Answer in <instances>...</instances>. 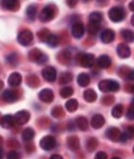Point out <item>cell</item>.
Listing matches in <instances>:
<instances>
[{
  "mask_svg": "<svg viewBox=\"0 0 134 159\" xmlns=\"http://www.w3.org/2000/svg\"><path fill=\"white\" fill-rule=\"evenodd\" d=\"M120 88V85L117 82L112 80H104L99 83V89L102 92H116Z\"/></svg>",
  "mask_w": 134,
  "mask_h": 159,
  "instance_id": "cell-1",
  "label": "cell"
},
{
  "mask_svg": "<svg viewBox=\"0 0 134 159\" xmlns=\"http://www.w3.org/2000/svg\"><path fill=\"white\" fill-rule=\"evenodd\" d=\"M56 13H57V12H56L55 6H53V5H47V6H45V7L42 9V11H41L40 14H39L38 18H39V20L41 22H43V23H46V22L51 21L55 17Z\"/></svg>",
  "mask_w": 134,
  "mask_h": 159,
  "instance_id": "cell-2",
  "label": "cell"
},
{
  "mask_svg": "<svg viewBox=\"0 0 134 159\" xmlns=\"http://www.w3.org/2000/svg\"><path fill=\"white\" fill-rule=\"evenodd\" d=\"M29 60L33 62H37L38 64H42L47 61V56L43 54L39 49L35 48L30 51L29 53Z\"/></svg>",
  "mask_w": 134,
  "mask_h": 159,
  "instance_id": "cell-3",
  "label": "cell"
},
{
  "mask_svg": "<svg viewBox=\"0 0 134 159\" xmlns=\"http://www.w3.org/2000/svg\"><path fill=\"white\" fill-rule=\"evenodd\" d=\"M108 16L110 18L111 21L113 22H120L123 19L125 18L126 14H125V11L122 7H113L109 10L108 12Z\"/></svg>",
  "mask_w": 134,
  "mask_h": 159,
  "instance_id": "cell-4",
  "label": "cell"
},
{
  "mask_svg": "<svg viewBox=\"0 0 134 159\" xmlns=\"http://www.w3.org/2000/svg\"><path fill=\"white\" fill-rule=\"evenodd\" d=\"M33 39H34L33 33L28 29L21 31L17 36V40L19 44L23 45V46H28V45H30L33 41Z\"/></svg>",
  "mask_w": 134,
  "mask_h": 159,
  "instance_id": "cell-5",
  "label": "cell"
},
{
  "mask_svg": "<svg viewBox=\"0 0 134 159\" xmlns=\"http://www.w3.org/2000/svg\"><path fill=\"white\" fill-rule=\"evenodd\" d=\"M39 146L44 151H51L55 149V147L57 146V141H56L55 137H53L52 135H47L40 140Z\"/></svg>",
  "mask_w": 134,
  "mask_h": 159,
  "instance_id": "cell-6",
  "label": "cell"
},
{
  "mask_svg": "<svg viewBox=\"0 0 134 159\" xmlns=\"http://www.w3.org/2000/svg\"><path fill=\"white\" fill-rule=\"evenodd\" d=\"M19 92L14 89H7L2 94V99L7 103H15L19 99Z\"/></svg>",
  "mask_w": 134,
  "mask_h": 159,
  "instance_id": "cell-7",
  "label": "cell"
},
{
  "mask_svg": "<svg viewBox=\"0 0 134 159\" xmlns=\"http://www.w3.org/2000/svg\"><path fill=\"white\" fill-rule=\"evenodd\" d=\"M41 73H42L43 78L45 79L47 82H49V83L55 82L56 78H57V71H56V69H55L54 67H52V66L45 67L42 70Z\"/></svg>",
  "mask_w": 134,
  "mask_h": 159,
  "instance_id": "cell-8",
  "label": "cell"
},
{
  "mask_svg": "<svg viewBox=\"0 0 134 159\" xmlns=\"http://www.w3.org/2000/svg\"><path fill=\"white\" fill-rule=\"evenodd\" d=\"M38 98L44 103H52L54 100V92L49 88H44L38 93Z\"/></svg>",
  "mask_w": 134,
  "mask_h": 159,
  "instance_id": "cell-9",
  "label": "cell"
},
{
  "mask_svg": "<svg viewBox=\"0 0 134 159\" xmlns=\"http://www.w3.org/2000/svg\"><path fill=\"white\" fill-rule=\"evenodd\" d=\"M16 123L18 125H25L30 120V113L27 110H20L16 112V114L14 116Z\"/></svg>",
  "mask_w": 134,
  "mask_h": 159,
  "instance_id": "cell-10",
  "label": "cell"
},
{
  "mask_svg": "<svg viewBox=\"0 0 134 159\" xmlns=\"http://www.w3.org/2000/svg\"><path fill=\"white\" fill-rule=\"evenodd\" d=\"M0 4L4 9L13 11V12H16L19 9L18 0H0Z\"/></svg>",
  "mask_w": 134,
  "mask_h": 159,
  "instance_id": "cell-11",
  "label": "cell"
},
{
  "mask_svg": "<svg viewBox=\"0 0 134 159\" xmlns=\"http://www.w3.org/2000/svg\"><path fill=\"white\" fill-rule=\"evenodd\" d=\"M15 124H16V120L13 115H10V114L4 115L0 119V125H1V127L7 129L14 128Z\"/></svg>",
  "mask_w": 134,
  "mask_h": 159,
  "instance_id": "cell-12",
  "label": "cell"
},
{
  "mask_svg": "<svg viewBox=\"0 0 134 159\" xmlns=\"http://www.w3.org/2000/svg\"><path fill=\"white\" fill-rule=\"evenodd\" d=\"M84 34V25L82 22H76L72 26V35L75 39L83 38Z\"/></svg>",
  "mask_w": 134,
  "mask_h": 159,
  "instance_id": "cell-13",
  "label": "cell"
},
{
  "mask_svg": "<svg viewBox=\"0 0 134 159\" xmlns=\"http://www.w3.org/2000/svg\"><path fill=\"white\" fill-rule=\"evenodd\" d=\"M94 62H95V57L92 54H84L81 57L80 63L83 67L85 68L92 67Z\"/></svg>",
  "mask_w": 134,
  "mask_h": 159,
  "instance_id": "cell-14",
  "label": "cell"
},
{
  "mask_svg": "<svg viewBox=\"0 0 134 159\" xmlns=\"http://www.w3.org/2000/svg\"><path fill=\"white\" fill-rule=\"evenodd\" d=\"M115 39V33L111 29H105L100 34V40L104 43H110Z\"/></svg>",
  "mask_w": 134,
  "mask_h": 159,
  "instance_id": "cell-15",
  "label": "cell"
},
{
  "mask_svg": "<svg viewBox=\"0 0 134 159\" xmlns=\"http://www.w3.org/2000/svg\"><path fill=\"white\" fill-rule=\"evenodd\" d=\"M117 54L121 59H127L131 54V51L127 44L120 43L117 47Z\"/></svg>",
  "mask_w": 134,
  "mask_h": 159,
  "instance_id": "cell-16",
  "label": "cell"
},
{
  "mask_svg": "<svg viewBox=\"0 0 134 159\" xmlns=\"http://www.w3.org/2000/svg\"><path fill=\"white\" fill-rule=\"evenodd\" d=\"M105 135H106V137L112 142H117V141L120 140L121 132H120L119 129H117L115 127H111V128L107 129V130L105 132Z\"/></svg>",
  "mask_w": 134,
  "mask_h": 159,
  "instance_id": "cell-17",
  "label": "cell"
},
{
  "mask_svg": "<svg viewBox=\"0 0 134 159\" xmlns=\"http://www.w3.org/2000/svg\"><path fill=\"white\" fill-rule=\"evenodd\" d=\"M22 82V77L19 73L17 72H15V73H12L10 76H9V79H8V84L13 86V87H16L18 85H20Z\"/></svg>",
  "mask_w": 134,
  "mask_h": 159,
  "instance_id": "cell-18",
  "label": "cell"
},
{
  "mask_svg": "<svg viewBox=\"0 0 134 159\" xmlns=\"http://www.w3.org/2000/svg\"><path fill=\"white\" fill-rule=\"evenodd\" d=\"M67 145H68V148L72 152H76L78 150H80V140L75 135L69 136V137L67 138Z\"/></svg>",
  "mask_w": 134,
  "mask_h": 159,
  "instance_id": "cell-19",
  "label": "cell"
},
{
  "mask_svg": "<svg viewBox=\"0 0 134 159\" xmlns=\"http://www.w3.org/2000/svg\"><path fill=\"white\" fill-rule=\"evenodd\" d=\"M105 120L104 116L100 114H95L91 119V126L96 129H99L102 128L105 125Z\"/></svg>",
  "mask_w": 134,
  "mask_h": 159,
  "instance_id": "cell-20",
  "label": "cell"
},
{
  "mask_svg": "<svg viewBox=\"0 0 134 159\" xmlns=\"http://www.w3.org/2000/svg\"><path fill=\"white\" fill-rule=\"evenodd\" d=\"M97 63L99 67L103 68V69H106V68H108L111 65V60L108 56L102 55L100 57H99V59L97 60Z\"/></svg>",
  "mask_w": 134,
  "mask_h": 159,
  "instance_id": "cell-21",
  "label": "cell"
},
{
  "mask_svg": "<svg viewBox=\"0 0 134 159\" xmlns=\"http://www.w3.org/2000/svg\"><path fill=\"white\" fill-rule=\"evenodd\" d=\"M76 126L82 131H85L88 129V121L83 116H79L76 119Z\"/></svg>",
  "mask_w": 134,
  "mask_h": 159,
  "instance_id": "cell-22",
  "label": "cell"
},
{
  "mask_svg": "<svg viewBox=\"0 0 134 159\" xmlns=\"http://www.w3.org/2000/svg\"><path fill=\"white\" fill-rule=\"evenodd\" d=\"M26 84L27 85H29L32 88H36L39 85L40 82H39V79L38 78V76L36 75H28L26 78Z\"/></svg>",
  "mask_w": 134,
  "mask_h": 159,
  "instance_id": "cell-23",
  "label": "cell"
},
{
  "mask_svg": "<svg viewBox=\"0 0 134 159\" xmlns=\"http://www.w3.org/2000/svg\"><path fill=\"white\" fill-rule=\"evenodd\" d=\"M77 82L79 84L80 86L82 87H85L89 84L90 83V77H89L86 73H82L78 76V79H77Z\"/></svg>",
  "mask_w": 134,
  "mask_h": 159,
  "instance_id": "cell-24",
  "label": "cell"
},
{
  "mask_svg": "<svg viewBox=\"0 0 134 159\" xmlns=\"http://www.w3.org/2000/svg\"><path fill=\"white\" fill-rule=\"evenodd\" d=\"M83 98L88 103H93L97 100V93L93 89H86L83 92Z\"/></svg>",
  "mask_w": 134,
  "mask_h": 159,
  "instance_id": "cell-25",
  "label": "cell"
},
{
  "mask_svg": "<svg viewBox=\"0 0 134 159\" xmlns=\"http://www.w3.org/2000/svg\"><path fill=\"white\" fill-rule=\"evenodd\" d=\"M34 137H35V130L33 129L27 128L22 131V139H23V141L30 142L34 139Z\"/></svg>",
  "mask_w": 134,
  "mask_h": 159,
  "instance_id": "cell-26",
  "label": "cell"
},
{
  "mask_svg": "<svg viewBox=\"0 0 134 159\" xmlns=\"http://www.w3.org/2000/svg\"><path fill=\"white\" fill-rule=\"evenodd\" d=\"M122 34V38L124 39L127 42H134V31L125 29L121 32Z\"/></svg>",
  "mask_w": 134,
  "mask_h": 159,
  "instance_id": "cell-27",
  "label": "cell"
},
{
  "mask_svg": "<svg viewBox=\"0 0 134 159\" xmlns=\"http://www.w3.org/2000/svg\"><path fill=\"white\" fill-rule=\"evenodd\" d=\"M78 107H79V103H78V101L76 99H71L69 101H67L65 104V108L69 112L76 111L78 109Z\"/></svg>",
  "mask_w": 134,
  "mask_h": 159,
  "instance_id": "cell-28",
  "label": "cell"
},
{
  "mask_svg": "<svg viewBox=\"0 0 134 159\" xmlns=\"http://www.w3.org/2000/svg\"><path fill=\"white\" fill-rule=\"evenodd\" d=\"M73 75L70 72H64L60 77V84H67L72 82Z\"/></svg>",
  "mask_w": 134,
  "mask_h": 159,
  "instance_id": "cell-29",
  "label": "cell"
},
{
  "mask_svg": "<svg viewBox=\"0 0 134 159\" xmlns=\"http://www.w3.org/2000/svg\"><path fill=\"white\" fill-rule=\"evenodd\" d=\"M98 145H99V142H98L97 138L91 137L88 139V141L86 143V149L88 152H94L97 149Z\"/></svg>",
  "mask_w": 134,
  "mask_h": 159,
  "instance_id": "cell-30",
  "label": "cell"
},
{
  "mask_svg": "<svg viewBox=\"0 0 134 159\" xmlns=\"http://www.w3.org/2000/svg\"><path fill=\"white\" fill-rule=\"evenodd\" d=\"M103 20V15L99 13V12H94L91 13L90 16H89V21L91 23H96V24H100Z\"/></svg>",
  "mask_w": 134,
  "mask_h": 159,
  "instance_id": "cell-31",
  "label": "cell"
},
{
  "mask_svg": "<svg viewBox=\"0 0 134 159\" xmlns=\"http://www.w3.org/2000/svg\"><path fill=\"white\" fill-rule=\"evenodd\" d=\"M26 13H27V16L29 17V19H31L32 21L35 20V18L37 16V13H38V8H37V6L34 5V4L28 6Z\"/></svg>",
  "mask_w": 134,
  "mask_h": 159,
  "instance_id": "cell-32",
  "label": "cell"
},
{
  "mask_svg": "<svg viewBox=\"0 0 134 159\" xmlns=\"http://www.w3.org/2000/svg\"><path fill=\"white\" fill-rule=\"evenodd\" d=\"M59 61L63 64H68L71 61V54L67 51H63L59 55Z\"/></svg>",
  "mask_w": 134,
  "mask_h": 159,
  "instance_id": "cell-33",
  "label": "cell"
},
{
  "mask_svg": "<svg viewBox=\"0 0 134 159\" xmlns=\"http://www.w3.org/2000/svg\"><path fill=\"white\" fill-rule=\"evenodd\" d=\"M51 114L54 118H57V119H60L62 117H64L65 113H64V110L61 107H55L53 109H52V112Z\"/></svg>",
  "mask_w": 134,
  "mask_h": 159,
  "instance_id": "cell-34",
  "label": "cell"
},
{
  "mask_svg": "<svg viewBox=\"0 0 134 159\" xmlns=\"http://www.w3.org/2000/svg\"><path fill=\"white\" fill-rule=\"evenodd\" d=\"M123 112H124V107H123L122 105H117L113 107L111 114H112V116L114 118L119 119L123 115Z\"/></svg>",
  "mask_w": 134,
  "mask_h": 159,
  "instance_id": "cell-35",
  "label": "cell"
},
{
  "mask_svg": "<svg viewBox=\"0 0 134 159\" xmlns=\"http://www.w3.org/2000/svg\"><path fill=\"white\" fill-rule=\"evenodd\" d=\"M46 42L48 43L49 46L51 47H57L59 43H60V39L58 36H56V35H51L50 34V36L48 37Z\"/></svg>",
  "mask_w": 134,
  "mask_h": 159,
  "instance_id": "cell-36",
  "label": "cell"
},
{
  "mask_svg": "<svg viewBox=\"0 0 134 159\" xmlns=\"http://www.w3.org/2000/svg\"><path fill=\"white\" fill-rule=\"evenodd\" d=\"M60 96H61L62 98H69V97H71V96L73 95L74 90H73V88L70 87V86H64V87H62V88L60 89Z\"/></svg>",
  "mask_w": 134,
  "mask_h": 159,
  "instance_id": "cell-37",
  "label": "cell"
},
{
  "mask_svg": "<svg viewBox=\"0 0 134 159\" xmlns=\"http://www.w3.org/2000/svg\"><path fill=\"white\" fill-rule=\"evenodd\" d=\"M99 30H100V24L89 22V24L87 26V31L89 34H91V35H96V34L99 32Z\"/></svg>",
  "mask_w": 134,
  "mask_h": 159,
  "instance_id": "cell-38",
  "label": "cell"
},
{
  "mask_svg": "<svg viewBox=\"0 0 134 159\" xmlns=\"http://www.w3.org/2000/svg\"><path fill=\"white\" fill-rule=\"evenodd\" d=\"M38 36L39 39H41L42 41H46L48 37L50 36V32L47 29H42L38 33Z\"/></svg>",
  "mask_w": 134,
  "mask_h": 159,
  "instance_id": "cell-39",
  "label": "cell"
},
{
  "mask_svg": "<svg viewBox=\"0 0 134 159\" xmlns=\"http://www.w3.org/2000/svg\"><path fill=\"white\" fill-rule=\"evenodd\" d=\"M114 101H115V98L112 95H105L102 99V103L105 106H110L114 103Z\"/></svg>",
  "mask_w": 134,
  "mask_h": 159,
  "instance_id": "cell-40",
  "label": "cell"
},
{
  "mask_svg": "<svg viewBox=\"0 0 134 159\" xmlns=\"http://www.w3.org/2000/svg\"><path fill=\"white\" fill-rule=\"evenodd\" d=\"M8 61L12 64V65H16L17 62H18V60H17V57L16 54H12V55H10L8 58H7Z\"/></svg>",
  "mask_w": 134,
  "mask_h": 159,
  "instance_id": "cell-41",
  "label": "cell"
},
{
  "mask_svg": "<svg viewBox=\"0 0 134 159\" xmlns=\"http://www.w3.org/2000/svg\"><path fill=\"white\" fill-rule=\"evenodd\" d=\"M127 137L130 139H134V126H129L127 129Z\"/></svg>",
  "mask_w": 134,
  "mask_h": 159,
  "instance_id": "cell-42",
  "label": "cell"
},
{
  "mask_svg": "<svg viewBox=\"0 0 134 159\" xmlns=\"http://www.w3.org/2000/svg\"><path fill=\"white\" fill-rule=\"evenodd\" d=\"M7 159H20V157L16 151H11L7 155Z\"/></svg>",
  "mask_w": 134,
  "mask_h": 159,
  "instance_id": "cell-43",
  "label": "cell"
},
{
  "mask_svg": "<svg viewBox=\"0 0 134 159\" xmlns=\"http://www.w3.org/2000/svg\"><path fill=\"white\" fill-rule=\"evenodd\" d=\"M127 117L130 120H134V107H130L127 112Z\"/></svg>",
  "mask_w": 134,
  "mask_h": 159,
  "instance_id": "cell-44",
  "label": "cell"
},
{
  "mask_svg": "<svg viewBox=\"0 0 134 159\" xmlns=\"http://www.w3.org/2000/svg\"><path fill=\"white\" fill-rule=\"evenodd\" d=\"M95 159H107V154L105 152H99L96 153Z\"/></svg>",
  "mask_w": 134,
  "mask_h": 159,
  "instance_id": "cell-45",
  "label": "cell"
},
{
  "mask_svg": "<svg viewBox=\"0 0 134 159\" xmlns=\"http://www.w3.org/2000/svg\"><path fill=\"white\" fill-rule=\"evenodd\" d=\"M8 146L12 148V149H16V148H18V147H19V144L17 143L16 140L10 139V140H9V143H8Z\"/></svg>",
  "mask_w": 134,
  "mask_h": 159,
  "instance_id": "cell-46",
  "label": "cell"
},
{
  "mask_svg": "<svg viewBox=\"0 0 134 159\" xmlns=\"http://www.w3.org/2000/svg\"><path fill=\"white\" fill-rule=\"evenodd\" d=\"M26 151L27 152H33L34 151H35V146H34V144L32 143V141L28 142V144L26 145Z\"/></svg>",
  "mask_w": 134,
  "mask_h": 159,
  "instance_id": "cell-47",
  "label": "cell"
},
{
  "mask_svg": "<svg viewBox=\"0 0 134 159\" xmlns=\"http://www.w3.org/2000/svg\"><path fill=\"white\" fill-rule=\"evenodd\" d=\"M66 3L70 8H75L78 4V0H66Z\"/></svg>",
  "mask_w": 134,
  "mask_h": 159,
  "instance_id": "cell-48",
  "label": "cell"
},
{
  "mask_svg": "<svg viewBox=\"0 0 134 159\" xmlns=\"http://www.w3.org/2000/svg\"><path fill=\"white\" fill-rule=\"evenodd\" d=\"M127 139H128V137H127V132H123V133H121V135H120V140H119V141H121V142H127Z\"/></svg>",
  "mask_w": 134,
  "mask_h": 159,
  "instance_id": "cell-49",
  "label": "cell"
},
{
  "mask_svg": "<svg viewBox=\"0 0 134 159\" xmlns=\"http://www.w3.org/2000/svg\"><path fill=\"white\" fill-rule=\"evenodd\" d=\"M127 80H129V81H134V70H130L127 76Z\"/></svg>",
  "mask_w": 134,
  "mask_h": 159,
  "instance_id": "cell-50",
  "label": "cell"
},
{
  "mask_svg": "<svg viewBox=\"0 0 134 159\" xmlns=\"http://www.w3.org/2000/svg\"><path fill=\"white\" fill-rule=\"evenodd\" d=\"M50 159H63V157L60 154H53Z\"/></svg>",
  "mask_w": 134,
  "mask_h": 159,
  "instance_id": "cell-51",
  "label": "cell"
},
{
  "mask_svg": "<svg viewBox=\"0 0 134 159\" xmlns=\"http://www.w3.org/2000/svg\"><path fill=\"white\" fill-rule=\"evenodd\" d=\"M128 8H129V10H130V11H132V12H134V0H132V1L129 3Z\"/></svg>",
  "mask_w": 134,
  "mask_h": 159,
  "instance_id": "cell-52",
  "label": "cell"
},
{
  "mask_svg": "<svg viewBox=\"0 0 134 159\" xmlns=\"http://www.w3.org/2000/svg\"><path fill=\"white\" fill-rule=\"evenodd\" d=\"M98 1V3H100V4H106L109 0H97Z\"/></svg>",
  "mask_w": 134,
  "mask_h": 159,
  "instance_id": "cell-53",
  "label": "cell"
},
{
  "mask_svg": "<svg viewBox=\"0 0 134 159\" xmlns=\"http://www.w3.org/2000/svg\"><path fill=\"white\" fill-rule=\"evenodd\" d=\"M3 157H4V152L3 150L0 149V159H3Z\"/></svg>",
  "mask_w": 134,
  "mask_h": 159,
  "instance_id": "cell-54",
  "label": "cell"
},
{
  "mask_svg": "<svg viewBox=\"0 0 134 159\" xmlns=\"http://www.w3.org/2000/svg\"><path fill=\"white\" fill-rule=\"evenodd\" d=\"M3 87H4V83L1 81V80H0V90H1Z\"/></svg>",
  "mask_w": 134,
  "mask_h": 159,
  "instance_id": "cell-55",
  "label": "cell"
},
{
  "mask_svg": "<svg viewBox=\"0 0 134 159\" xmlns=\"http://www.w3.org/2000/svg\"><path fill=\"white\" fill-rule=\"evenodd\" d=\"M2 144H3V138H2V136H0V149H1Z\"/></svg>",
  "mask_w": 134,
  "mask_h": 159,
  "instance_id": "cell-56",
  "label": "cell"
},
{
  "mask_svg": "<svg viewBox=\"0 0 134 159\" xmlns=\"http://www.w3.org/2000/svg\"><path fill=\"white\" fill-rule=\"evenodd\" d=\"M131 24H132V26H134V15L131 16Z\"/></svg>",
  "mask_w": 134,
  "mask_h": 159,
  "instance_id": "cell-57",
  "label": "cell"
},
{
  "mask_svg": "<svg viewBox=\"0 0 134 159\" xmlns=\"http://www.w3.org/2000/svg\"><path fill=\"white\" fill-rule=\"evenodd\" d=\"M130 92L134 94V85H132V86H130Z\"/></svg>",
  "mask_w": 134,
  "mask_h": 159,
  "instance_id": "cell-58",
  "label": "cell"
},
{
  "mask_svg": "<svg viewBox=\"0 0 134 159\" xmlns=\"http://www.w3.org/2000/svg\"><path fill=\"white\" fill-rule=\"evenodd\" d=\"M111 159H121L120 157H118V156H114V157H112Z\"/></svg>",
  "mask_w": 134,
  "mask_h": 159,
  "instance_id": "cell-59",
  "label": "cell"
},
{
  "mask_svg": "<svg viewBox=\"0 0 134 159\" xmlns=\"http://www.w3.org/2000/svg\"><path fill=\"white\" fill-rule=\"evenodd\" d=\"M83 2H86V3H87V2H90L91 0H83Z\"/></svg>",
  "mask_w": 134,
  "mask_h": 159,
  "instance_id": "cell-60",
  "label": "cell"
},
{
  "mask_svg": "<svg viewBox=\"0 0 134 159\" xmlns=\"http://www.w3.org/2000/svg\"><path fill=\"white\" fill-rule=\"evenodd\" d=\"M131 107H134V99H133V101H132V104H131Z\"/></svg>",
  "mask_w": 134,
  "mask_h": 159,
  "instance_id": "cell-61",
  "label": "cell"
},
{
  "mask_svg": "<svg viewBox=\"0 0 134 159\" xmlns=\"http://www.w3.org/2000/svg\"><path fill=\"white\" fill-rule=\"evenodd\" d=\"M133 152H134V147H133Z\"/></svg>",
  "mask_w": 134,
  "mask_h": 159,
  "instance_id": "cell-62",
  "label": "cell"
}]
</instances>
